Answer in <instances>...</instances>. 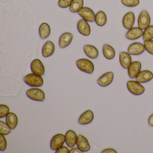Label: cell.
<instances>
[{"mask_svg": "<svg viewBox=\"0 0 153 153\" xmlns=\"http://www.w3.org/2000/svg\"><path fill=\"white\" fill-rule=\"evenodd\" d=\"M151 23V19L148 12L146 10L140 12L138 18V26L142 30H145L149 26Z\"/></svg>", "mask_w": 153, "mask_h": 153, "instance_id": "5", "label": "cell"}, {"mask_svg": "<svg viewBox=\"0 0 153 153\" xmlns=\"http://www.w3.org/2000/svg\"><path fill=\"white\" fill-rule=\"evenodd\" d=\"M94 119V114L91 110L84 112L79 118L78 123L81 125H87L91 123Z\"/></svg>", "mask_w": 153, "mask_h": 153, "instance_id": "15", "label": "cell"}, {"mask_svg": "<svg viewBox=\"0 0 153 153\" xmlns=\"http://www.w3.org/2000/svg\"><path fill=\"white\" fill-rule=\"evenodd\" d=\"M9 113L10 108L7 105L4 104H1L0 105V118L1 119L7 117Z\"/></svg>", "mask_w": 153, "mask_h": 153, "instance_id": "31", "label": "cell"}, {"mask_svg": "<svg viewBox=\"0 0 153 153\" xmlns=\"http://www.w3.org/2000/svg\"><path fill=\"white\" fill-rule=\"evenodd\" d=\"M142 37L144 41L153 40V25H149L144 30Z\"/></svg>", "mask_w": 153, "mask_h": 153, "instance_id": "28", "label": "cell"}, {"mask_svg": "<svg viewBox=\"0 0 153 153\" xmlns=\"http://www.w3.org/2000/svg\"><path fill=\"white\" fill-rule=\"evenodd\" d=\"M143 34V30L141 28L138 27H133L128 30L125 34V37L128 40L134 41L142 37Z\"/></svg>", "mask_w": 153, "mask_h": 153, "instance_id": "12", "label": "cell"}, {"mask_svg": "<svg viewBox=\"0 0 153 153\" xmlns=\"http://www.w3.org/2000/svg\"><path fill=\"white\" fill-rule=\"evenodd\" d=\"M70 150L68 147L65 146H62L56 150V153H69Z\"/></svg>", "mask_w": 153, "mask_h": 153, "instance_id": "35", "label": "cell"}, {"mask_svg": "<svg viewBox=\"0 0 153 153\" xmlns=\"http://www.w3.org/2000/svg\"><path fill=\"white\" fill-rule=\"evenodd\" d=\"M119 59L121 66L125 69H128L132 62L130 54L126 52H121L120 53Z\"/></svg>", "mask_w": 153, "mask_h": 153, "instance_id": "19", "label": "cell"}, {"mask_svg": "<svg viewBox=\"0 0 153 153\" xmlns=\"http://www.w3.org/2000/svg\"><path fill=\"white\" fill-rule=\"evenodd\" d=\"M25 83L32 87H40L43 85L44 80L42 76L31 73L24 78Z\"/></svg>", "mask_w": 153, "mask_h": 153, "instance_id": "1", "label": "cell"}, {"mask_svg": "<svg viewBox=\"0 0 153 153\" xmlns=\"http://www.w3.org/2000/svg\"><path fill=\"white\" fill-rule=\"evenodd\" d=\"M102 153H117V152L116 150H115V149H114L108 148V149H104V150H103L102 151Z\"/></svg>", "mask_w": 153, "mask_h": 153, "instance_id": "36", "label": "cell"}, {"mask_svg": "<svg viewBox=\"0 0 153 153\" xmlns=\"http://www.w3.org/2000/svg\"><path fill=\"white\" fill-rule=\"evenodd\" d=\"M103 54L105 59L112 60L115 56V51L113 47L108 44L104 45L102 48Z\"/></svg>", "mask_w": 153, "mask_h": 153, "instance_id": "24", "label": "cell"}, {"mask_svg": "<svg viewBox=\"0 0 153 153\" xmlns=\"http://www.w3.org/2000/svg\"><path fill=\"white\" fill-rule=\"evenodd\" d=\"M114 74L112 71H109L103 74L98 78L97 83L100 86L105 87L110 85L113 81Z\"/></svg>", "mask_w": 153, "mask_h": 153, "instance_id": "7", "label": "cell"}, {"mask_svg": "<svg viewBox=\"0 0 153 153\" xmlns=\"http://www.w3.org/2000/svg\"><path fill=\"white\" fill-rule=\"evenodd\" d=\"M76 64L81 71L91 74L94 71V65L92 61L86 59H81L76 62Z\"/></svg>", "mask_w": 153, "mask_h": 153, "instance_id": "2", "label": "cell"}, {"mask_svg": "<svg viewBox=\"0 0 153 153\" xmlns=\"http://www.w3.org/2000/svg\"><path fill=\"white\" fill-rule=\"evenodd\" d=\"M11 129L7 123L0 121V134L1 135H7L11 132Z\"/></svg>", "mask_w": 153, "mask_h": 153, "instance_id": "29", "label": "cell"}, {"mask_svg": "<svg viewBox=\"0 0 153 153\" xmlns=\"http://www.w3.org/2000/svg\"><path fill=\"white\" fill-rule=\"evenodd\" d=\"M7 147V141L4 135H0V150L4 151Z\"/></svg>", "mask_w": 153, "mask_h": 153, "instance_id": "34", "label": "cell"}, {"mask_svg": "<svg viewBox=\"0 0 153 153\" xmlns=\"http://www.w3.org/2000/svg\"><path fill=\"white\" fill-rule=\"evenodd\" d=\"M39 33L41 39H45L48 38L51 35L50 26L47 23H42L39 27Z\"/></svg>", "mask_w": 153, "mask_h": 153, "instance_id": "25", "label": "cell"}, {"mask_svg": "<svg viewBox=\"0 0 153 153\" xmlns=\"http://www.w3.org/2000/svg\"><path fill=\"white\" fill-rule=\"evenodd\" d=\"M83 153L80 149H79L78 148H73L72 149L70 150L69 153Z\"/></svg>", "mask_w": 153, "mask_h": 153, "instance_id": "37", "label": "cell"}, {"mask_svg": "<svg viewBox=\"0 0 153 153\" xmlns=\"http://www.w3.org/2000/svg\"><path fill=\"white\" fill-rule=\"evenodd\" d=\"M26 95L31 100L43 102L45 99V94L43 90L37 88H31L27 91Z\"/></svg>", "mask_w": 153, "mask_h": 153, "instance_id": "4", "label": "cell"}, {"mask_svg": "<svg viewBox=\"0 0 153 153\" xmlns=\"http://www.w3.org/2000/svg\"><path fill=\"white\" fill-rule=\"evenodd\" d=\"M153 79V73L147 70L142 71L140 72L137 77L136 81L140 83H146L149 82Z\"/></svg>", "mask_w": 153, "mask_h": 153, "instance_id": "17", "label": "cell"}, {"mask_svg": "<svg viewBox=\"0 0 153 153\" xmlns=\"http://www.w3.org/2000/svg\"><path fill=\"white\" fill-rule=\"evenodd\" d=\"M79 15L87 22L93 23L95 20L96 15L90 8L84 7L79 12Z\"/></svg>", "mask_w": 153, "mask_h": 153, "instance_id": "9", "label": "cell"}, {"mask_svg": "<svg viewBox=\"0 0 153 153\" xmlns=\"http://www.w3.org/2000/svg\"><path fill=\"white\" fill-rule=\"evenodd\" d=\"M55 45L53 42L50 41H47L42 50V54L45 58H48L53 55L55 51Z\"/></svg>", "mask_w": 153, "mask_h": 153, "instance_id": "21", "label": "cell"}, {"mask_svg": "<svg viewBox=\"0 0 153 153\" xmlns=\"http://www.w3.org/2000/svg\"><path fill=\"white\" fill-rule=\"evenodd\" d=\"M76 145L77 147L83 152H88L91 148L87 139L81 134L78 136Z\"/></svg>", "mask_w": 153, "mask_h": 153, "instance_id": "16", "label": "cell"}, {"mask_svg": "<svg viewBox=\"0 0 153 153\" xmlns=\"http://www.w3.org/2000/svg\"><path fill=\"white\" fill-rule=\"evenodd\" d=\"M65 142V136L63 134L59 133L54 135L51 140V149L52 150H56L62 146Z\"/></svg>", "mask_w": 153, "mask_h": 153, "instance_id": "6", "label": "cell"}, {"mask_svg": "<svg viewBox=\"0 0 153 153\" xmlns=\"http://www.w3.org/2000/svg\"><path fill=\"white\" fill-rule=\"evenodd\" d=\"M77 28L79 33L85 36H88L91 33V28L87 21L80 19L77 23Z\"/></svg>", "mask_w": 153, "mask_h": 153, "instance_id": "14", "label": "cell"}, {"mask_svg": "<svg viewBox=\"0 0 153 153\" xmlns=\"http://www.w3.org/2000/svg\"><path fill=\"white\" fill-rule=\"evenodd\" d=\"M148 123L150 127H153V114L150 115L149 118Z\"/></svg>", "mask_w": 153, "mask_h": 153, "instance_id": "38", "label": "cell"}, {"mask_svg": "<svg viewBox=\"0 0 153 153\" xmlns=\"http://www.w3.org/2000/svg\"><path fill=\"white\" fill-rule=\"evenodd\" d=\"M107 16L104 11L100 10L98 11L95 16L96 24L99 27H103L105 25L107 22Z\"/></svg>", "mask_w": 153, "mask_h": 153, "instance_id": "26", "label": "cell"}, {"mask_svg": "<svg viewBox=\"0 0 153 153\" xmlns=\"http://www.w3.org/2000/svg\"><path fill=\"white\" fill-rule=\"evenodd\" d=\"M121 2L126 7H133L139 4L140 0H121Z\"/></svg>", "mask_w": 153, "mask_h": 153, "instance_id": "30", "label": "cell"}, {"mask_svg": "<svg viewBox=\"0 0 153 153\" xmlns=\"http://www.w3.org/2000/svg\"><path fill=\"white\" fill-rule=\"evenodd\" d=\"M73 36L70 33L62 34L59 39V45L61 48H65L68 46L72 42Z\"/></svg>", "mask_w": 153, "mask_h": 153, "instance_id": "20", "label": "cell"}, {"mask_svg": "<svg viewBox=\"0 0 153 153\" xmlns=\"http://www.w3.org/2000/svg\"><path fill=\"white\" fill-rule=\"evenodd\" d=\"M73 0H59L58 6L62 8H67L70 7Z\"/></svg>", "mask_w": 153, "mask_h": 153, "instance_id": "33", "label": "cell"}, {"mask_svg": "<svg viewBox=\"0 0 153 153\" xmlns=\"http://www.w3.org/2000/svg\"><path fill=\"white\" fill-rule=\"evenodd\" d=\"M144 44L140 42H134L131 44L128 48V52L131 55H139L145 51Z\"/></svg>", "mask_w": 153, "mask_h": 153, "instance_id": "10", "label": "cell"}, {"mask_svg": "<svg viewBox=\"0 0 153 153\" xmlns=\"http://www.w3.org/2000/svg\"><path fill=\"white\" fill-rule=\"evenodd\" d=\"M144 45L146 51L153 55V40L145 41Z\"/></svg>", "mask_w": 153, "mask_h": 153, "instance_id": "32", "label": "cell"}, {"mask_svg": "<svg viewBox=\"0 0 153 153\" xmlns=\"http://www.w3.org/2000/svg\"><path fill=\"white\" fill-rule=\"evenodd\" d=\"M84 6V0H73L69 10L72 13H79Z\"/></svg>", "mask_w": 153, "mask_h": 153, "instance_id": "27", "label": "cell"}, {"mask_svg": "<svg viewBox=\"0 0 153 153\" xmlns=\"http://www.w3.org/2000/svg\"><path fill=\"white\" fill-rule=\"evenodd\" d=\"M135 22V16L132 11L126 13L123 18L122 23L123 27L127 30L133 27Z\"/></svg>", "mask_w": 153, "mask_h": 153, "instance_id": "13", "label": "cell"}, {"mask_svg": "<svg viewBox=\"0 0 153 153\" xmlns=\"http://www.w3.org/2000/svg\"><path fill=\"white\" fill-rule=\"evenodd\" d=\"M83 49L86 55L90 59H97L99 55L98 50L94 45H86L84 46Z\"/></svg>", "mask_w": 153, "mask_h": 153, "instance_id": "22", "label": "cell"}, {"mask_svg": "<svg viewBox=\"0 0 153 153\" xmlns=\"http://www.w3.org/2000/svg\"><path fill=\"white\" fill-rule=\"evenodd\" d=\"M78 136L74 131L69 130L65 134V142L67 146L70 148L74 147L76 144Z\"/></svg>", "mask_w": 153, "mask_h": 153, "instance_id": "18", "label": "cell"}, {"mask_svg": "<svg viewBox=\"0 0 153 153\" xmlns=\"http://www.w3.org/2000/svg\"><path fill=\"white\" fill-rule=\"evenodd\" d=\"M127 88L130 93L135 96H139L144 94L145 88L141 83L135 80H129L127 83Z\"/></svg>", "mask_w": 153, "mask_h": 153, "instance_id": "3", "label": "cell"}, {"mask_svg": "<svg viewBox=\"0 0 153 153\" xmlns=\"http://www.w3.org/2000/svg\"><path fill=\"white\" fill-rule=\"evenodd\" d=\"M141 67L142 65L140 62H132L128 69V75L129 77L132 79L136 78L141 71Z\"/></svg>", "mask_w": 153, "mask_h": 153, "instance_id": "8", "label": "cell"}, {"mask_svg": "<svg viewBox=\"0 0 153 153\" xmlns=\"http://www.w3.org/2000/svg\"><path fill=\"white\" fill-rule=\"evenodd\" d=\"M31 69L33 73L40 76H43L45 73L44 65L39 59H36L32 61Z\"/></svg>", "mask_w": 153, "mask_h": 153, "instance_id": "11", "label": "cell"}, {"mask_svg": "<svg viewBox=\"0 0 153 153\" xmlns=\"http://www.w3.org/2000/svg\"><path fill=\"white\" fill-rule=\"evenodd\" d=\"M6 123L11 130L15 129L18 123V118L16 114L13 112L9 113L6 117Z\"/></svg>", "mask_w": 153, "mask_h": 153, "instance_id": "23", "label": "cell"}]
</instances>
